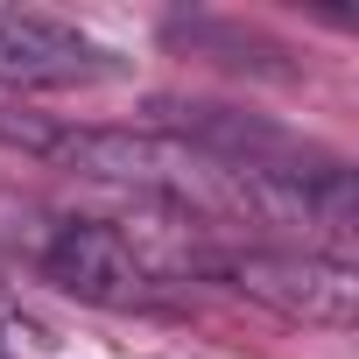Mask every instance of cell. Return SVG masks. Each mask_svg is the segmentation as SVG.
Wrapping results in <instances>:
<instances>
[{
    "instance_id": "6da1fadb",
    "label": "cell",
    "mask_w": 359,
    "mask_h": 359,
    "mask_svg": "<svg viewBox=\"0 0 359 359\" xmlns=\"http://www.w3.org/2000/svg\"><path fill=\"white\" fill-rule=\"evenodd\" d=\"M43 268L64 296L99 303V310H148L162 303V275L127 247L113 219H57L43 240Z\"/></svg>"
},
{
    "instance_id": "7a4b0ae2",
    "label": "cell",
    "mask_w": 359,
    "mask_h": 359,
    "mask_svg": "<svg viewBox=\"0 0 359 359\" xmlns=\"http://www.w3.org/2000/svg\"><path fill=\"white\" fill-rule=\"evenodd\" d=\"M120 78V57L85 36L78 22L50 8H8L0 0V85L15 92H64V85H99Z\"/></svg>"
},
{
    "instance_id": "3957f363",
    "label": "cell",
    "mask_w": 359,
    "mask_h": 359,
    "mask_svg": "<svg viewBox=\"0 0 359 359\" xmlns=\"http://www.w3.org/2000/svg\"><path fill=\"white\" fill-rule=\"evenodd\" d=\"M226 275L254 303L303 317V324H352L359 317V275L338 254H240V261H226Z\"/></svg>"
}]
</instances>
